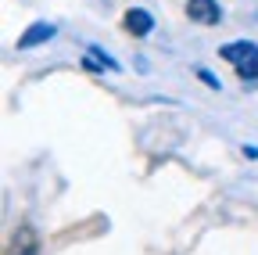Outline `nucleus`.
Instances as JSON below:
<instances>
[{
  "instance_id": "1a4fd4ad",
  "label": "nucleus",
  "mask_w": 258,
  "mask_h": 255,
  "mask_svg": "<svg viewBox=\"0 0 258 255\" xmlns=\"http://www.w3.org/2000/svg\"><path fill=\"white\" fill-rule=\"evenodd\" d=\"M244 155H247V158H251V162H254V158H258V147L251 144V147H244Z\"/></svg>"
},
{
  "instance_id": "f03ea898",
  "label": "nucleus",
  "mask_w": 258,
  "mask_h": 255,
  "mask_svg": "<svg viewBox=\"0 0 258 255\" xmlns=\"http://www.w3.org/2000/svg\"><path fill=\"white\" fill-rule=\"evenodd\" d=\"M8 255H40V241H36V230L32 227H18L11 244H8Z\"/></svg>"
},
{
  "instance_id": "20e7f679",
  "label": "nucleus",
  "mask_w": 258,
  "mask_h": 255,
  "mask_svg": "<svg viewBox=\"0 0 258 255\" xmlns=\"http://www.w3.org/2000/svg\"><path fill=\"white\" fill-rule=\"evenodd\" d=\"M125 29L133 36H147L151 29H154V18L144 11V8H133V11H125Z\"/></svg>"
},
{
  "instance_id": "f257e3e1",
  "label": "nucleus",
  "mask_w": 258,
  "mask_h": 255,
  "mask_svg": "<svg viewBox=\"0 0 258 255\" xmlns=\"http://www.w3.org/2000/svg\"><path fill=\"white\" fill-rule=\"evenodd\" d=\"M186 15L198 25H219L222 22V8L215 0H186Z\"/></svg>"
},
{
  "instance_id": "7ed1b4c3",
  "label": "nucleus",
  "mask_w": 258,
  "mask_h": 255,
  "mask_svg": "<svg viewBox=\"0 0 258 255\" xmlns=\"http://www.w3.org/2000/svg\"><path fill=\"white\" fill-rule=\"evenodd\" d=\"M57 33V29L50 25V22H32L25 33H22V40H18V50H29V47H40V43H47L50 36Z\"/></svg>"
},
{
  "instance_id": "39448f33",
  "label": "nucleus",
  "mask_w": 258,
  "mask_h": 255,
  "mask_svg": "<svg viewBox=\"0 0 258 255\" xmlns=\"http://www.w3.org/2000/svg\"><path fill=\"white\" fill-rule=\"evenodd\" d=\"M254 50H258V47H254L251 40H237V43H230V47H222L219 54H222L226 61H233V65H244V61H247Z\"/></svg>"
},
{
  "instance_id": "423d86ee",
  "label": "nucleus",
  "mask_w": 258,
  "mask_h": 255,
  "mask_svg": "<svg viewBox=\"0 0 258 255\" xmlns=\"http://www.w3.org/2000/svg\"><path fill=\"white\" fill-rule=\"evenodd\" d=\"M237 76L240 79H258V50L244 61V65H237Z\"/></svg>"
},
{
  "instance_id": "0eeeda50",
  "label": "nucleus",
  "mask_w": 258,
  "mask_h": 255,
  "mask_svg": "<svg viewBox=\"0 0 258 255\" xmlns=\"http://www.w3.org/2000/svg\"><path fill=\"white\" fill-rule=\"evenodd\" d=\"M83 69H86V72H104V65H101V61H97L93 54H86V58H83Z\"/></svg>"
},
{
  "instance_id": "6e6552de",
  "label": "nucleus",
  "mask_w": 258,
  "mask_h": 255,
  "mask_svg": "<svg viewBox=\"0 0 258 255\" xmlns=\"http://www.w3.org/2000/svg\"><path fill=\"white\" fill-rule=\"evenodd\" d=\"M198 79H201L205 86H212V90H219V79H215L212 72H205V69H198Z\"/></svg>"
}]
</instances>
